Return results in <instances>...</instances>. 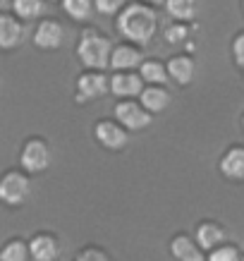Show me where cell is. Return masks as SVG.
<instances>
[{
	"instance_id": "ba28073f",
	"label": "cell",
	"mask_w": 244,
	"mask_h": 261,
	"mask_svg": "<svg viewBox=\"0 0 244 261\" xmlns=\"http://www.w3.org/2000/svg\"><path fill=\"white\" fill-rule=\"evenodd\" d=\"M142 82H144L142 74H134V72L122 70L111 80V89L115 96H137L144 91Z\"/></svg>"
},
{
	"instance_id": "484cf974",
	"label": "cell",
	"mask_w": 244,
	"mask_h": 261,
	"mask_svg": "<svg viewBox=\"0 0 244 261\" xmlns=\"http://www.w3.org/2000/svg\"><path fill=\"white\" fill-rule=\"evenodd\" d=\"M77 261H111V256L101 249H84V252L77 256Z\"/></svg>"
},
{
	"instance_id": "f546056e",
	"label": "cell",
	"mask_w": 244,
	"mask_h": 261,
	"mask_svg": "<svg viewBox=\"0 0 244 261\" xmlns=\"http://www.w3.org/2000/svg\"><path fill=\"white\" fill-rule=\"evenodd\" d=\"M242 5H244V0H242Z\"/></svg>"
},
{
	"instance_id": "6da1fadb",
	"label": "cell",
	"mask_w": 244,
	"mask_h": 261,
	"mask_svg": "<svg viewBox=\"0 0 244 261\" xmlns=\"http://www.w3.org/2000/svg\"><path fill=\"white\" fill-rule=\"evenodd\" d=\"M118 27L125 39L134 41V43H149L158 29V15L156 10L134 3V5H129V8L120 12Z\"/></svg>"
},
{
	"instance_id": "8992f818",
	"label": "cell",
	"mask_w": 244,
	"mask_h": 261,
	"mask_svg": "<svg viewBox=\"0 0 244 261\" xmlns=\"http://www.w3.org/2000/svg\"><path fill=\"white\" fill-rule=\"evenodd\" d=\"M108 84L111 82L103 77L101 72H87L77 80V101H91V98H98L108 91Z\"/></svg>"
},
{
	"instance_id": "83f0119b",
	"label": "cell",
	"mask_w": 244,
	"mask_h": 261,
	"mask_svg": "<svg viewBox=\"0 0 244 261\" xmlns=\"http://www.w3.org/2000/svg\"><path fill=\"white\" fill-rule=\"evenodd\" d=\"M144 3H149V5H166V0H144Z\"/></svg>"
},
{
	"instance_id": "7402d4cb",
	"label": "cell",
	"mask_w": 244,
	"mask_h": 261,
	"mask_svg": "<svg viewBox=\"0 0 244 261\" xmlns=\"http://www.w3.org/2000/svg\"><path fill=\"white\" fill-rule=\"evenodd\" d=\"M26 256H32L29 254V247L15 240V242H8V245L3 247V254H0V259L3 261H26Z\"/></svg>"
},
{
	"instance_id": "4316f807",
	"label": "cell",
	"mask_w": 244,
	"mask_h": 261,
	"mask_svg": "<svg viewBox=\"0 0 244 261\" xmlns=\"http://www.w3.org/2000/svg\"><path fill=\"white\" fill-rule=\"evenodd\" d=\"M232 56H235L237 65L244 70V34H239L235 39V43H232Z\"/></svg>"
},
{
	"instance_id": "ac0fdd59",
	"label": "cell",
	"mask_w": 244,
	"mask_h": 261,
	"mask_svg": "<svg viewBox=\"0 0 244 261\" xmlns=\"http://www.w3.org/2000/svg\"><path fill=\"white\" fill-rule=\"evenodd\" d=\"M142 77L146 84H163L170 74H168V67L163 63H158V60H146V63H142Z\"/></svg>"
},
{
	"instance_id": "4dcf8cb0",
	"label": "cell",
	"mask_w": 244,
	"mask_h": 261,
	"mask_svg": "<svg viewBox=\"0 0 244 261\" xmlns=\"http://www.w3.org/2000/svg\"><path fill=\"white\" fill-rule=\"evenodd\" d=\"M242 261H244V259H242Z\"/></svg>"
},
{
	"instance_id": "d6986e66",
	"label": "cell",
	"mask_w": 244,
	"mask_h": 261,
	"mask_svg": "<svg viewBox=\"0 0 244 261\" xmlns=\"http://www.w3.org/2000/svg\"><path fill=\"white\" fill-rule=\"evenodd\" d=\"M12 10L22 19H36L43 15V0H12Z\"/></svg>"
},
{
	"instance_id": "d4e9b609",
	"label": "cell",
	"mask_w": 244,
	"mask_h": 261,
	"mask_svg": "<svg viewBox=\"0 0 244 261\" xmlns=\"http://www.w3.org/2000/svg\"><path fill=\"white\" fill-rule=\"evenodd\" d=\"M184 39H187V27H182V24H173V27H168V32H166L168 43H182Z\"/></svg>"
},
{
	"instance_id": "7c38bea8",
	"label": "cell",
	"mask_w": 244,
	"mask_h": 261,
	"mask_svg": "<svg viewBox=\"0 0 244 261\" xmlns=\"http://www.w3.org/2000/svg\"><path fill=\"white\" fill-rule=\"evenodd\" d=\"M142 53L132 46H118L113 48V58H111V67L113 70H134V67H142Z\"/></svg>"
},
{
	"instance_id": "f1b7e54d",
	"label": "cell",
	"mask_w": 244,
	"mask_h": 261,
	"mask_svg": "<svg viewBox=\"0 0 244 261\" xmlns=\"http://www.w3.org/2000/svg\"><path fill=\"white\" fill-rule=\"evenodd\" d=\"M242 125H244V118H242Z\"/></svg>"
},
{
	"instance_id": "52a82bcc",
	"label": "cell",
	"mask_w": 244,
	"mask_h": 261,
	"mask_svg": "<svg viewBox=\"0 0 244 261\" xmlns=\"http://www.w3.org/2000/svg\"><path fill=\"white\" fill-rule=\"evenodd\" d=\"M63 39H65L63 24L56 22V19H43V22L39 24L36 34H34V41H36V46L43 48V50H53V48H60V46H63Z\"/></svg>"
},
{
	"instance_id": "cb8c5ba5",
	"label": "cell",
	"mask_w": 244,
	"mask_h": 261,
	"mask_svg": "<svg viewBox=\"0 0 244 261\" xmlns=\"http://www.w3.org/2000/svg\"><path fill=\"white\" fill-rule=\"evenodd\" d=\"M125 3L127 0H96V10L101 15H115V12L125 8Z\"/></svg>"
},
{
	"instance_id": "5bb4252c",
	"label": "cell",
	"mask_w": 244,
	"mask_h": 261,
	"mask_svg": "<svg viewBox=\"0 0 244 261\" xmlns=\"http://www.w3.org/2000/svg\"><path fill=\"white\" fill-rule=\"evenodd\" d=\"M170 249H173V254L177 256V261H206L204 254H201V249H204V247L199 245V242L194 245L187 235H177V238L173 240Z\"/></svg>"
},
{
	"instance_id": "603a6c76",
	"label": "cell",
	"mask_w": 244,
	"mask_h": 261,
	"mask_svg": "<svg viewBox=\"0 0 244 261\" xmlns=\"http://www.w3.org/2000/svg\"><path fill=\"white\" fill-rule=\"evenodd\" d=\"M208 261H242V259H239V252L235 247H215V249H211Z\"/></svg>"
},
{
	"instance_id": "9c48e42d",
	"label": "cell",
	"mask_w": 244,
	"mask_h": 261,
	"mask_svg": "<svg viewBox=\"0 0 244 261\" xmlns=\"http://www.w3.org/2000/svg\"><path fill=\"white\" fill-rule=\"evenodd\" d=\"M96 137L105 149H122L127 144V132L115 122H108V120L96 125Z\"/></svg>"
},
{
	"instance_id": "30bf717a",
	"label": "cell",
	"mask_w": 244,
	"mask_h": 261,
	"mask_svg": "<svg viewBox=\"0 0 244 261\" xmlns=\"http://www.w3.org/2000/svg\"><path fill=\"white\" fill-rule=\"evenodd\" d=\"M29 254L34 261H56L60 254V245L50 235H36L29 242Z\"/></svg>"
},
{
	"instance_id": "8fae6325",
	"label": "cell",
	"mask_w": 244,
	"mask_h": 261,
	"mask_svg": "<svg viewBox=\"0 0 244 261\" xmlns=\"http://www.w3.org/2000/svg\"><path fill=\"white\" fill-rule=\"evenodd\" d=\"M24 39V27L19 24V19L10 15L0 17V46L3 48H15L19 46Z\"/></svg>"
},
{
	"instance_id": "3957f363",
	"label": "cell",
	"mask_w": 244,
	"mask_h": 261,
	"mask_svg": "<svg viewBox=\"0 0 244 261\" xmlns=\"http://www.w3.org/2000/svg\"><path fill=\"white\" fill-rule=\"evenodd\" d=\"M29 192H32L29 180L19 173H8L5 177H3V182H0V197L5 199L10 206L24 204L26 197H29Z\"/></svg>"
},
{
	"instance_id": "2e32d148",
	"label": "cell",
	"mask_w": 244,
	"mask_h": 261,
	"mask_svg": "<svg viewBox=\"0 0 244 261\" xmlns=\"http://www.w3.org/2000/svg\"><path fill=\"white\" fill-rule=\"evenodd\" d=\"M168 103H170V96H168L166 89L160 87H149L142 91V106L146 108L149 113H160L168 108Z\"/></svg>"
},
{
	"instance_id": "277c9868",
	"label": "cell",
	"mask_w": 244,
	"mask_h": 261,
	"mask_svg": "<svg viewBox=\"0 0 244 261\" xmlns=\"http://www.w3.org/2000/svg\"><path fill=\"white\" fill-rule=\"evenodd\" d=\"M115 118H118V122L129 127V129H144L151 122L149 111L144 108L142 103H134V101L118 103L115 106Z\"/></svg>"
},
{
	"instance_id": "e0dca14e",
	"label": "cell",
	"mask_w": 244,
	"mask_h": 261,
	"mask_svg": "<svg viewBox=\"0 0 244 261\" xmlns=\"http://www.w3.org/2000/svg\"><path fill=\"white\" fill-rule=\"evenodd\" d=\"M225 238V232H223L221 225H215V223H204L201 228L197 230V242L204 249H215V247L223 242Z\"/></svg>"
},
{
	"instance_id": "7a4b0ae2",
	"label": "cell",
	"mask_w": 244,
	"mask_h": 261,
	"mask_svg": "<svg viewBox=\"0 0 244 261\" xmlns=\"http://www.w3.org/2000/svg\"><path fill=\"white\" fill-rule=\"evenodd\" d=\"M77 56L91 70H103V67H111L113 46L111 41L101 36L98 32H84L77 46Z\"/></svg>"
},
{
	"instance_id": "5b68a950",
	"label": "cell",
	"mask_w": 244,
	"mask_h": 261,
	"mask_svg": "<svg viewBox=\"0 0 244 261\" xmlns=\"http://www.w3.org/2000/svg\"><path fill=\"white\" fill-rule=\"evenodd\" d=\"M19 161H22L24 170H29V173H39V170H43V168L48 166V161H50V151H48V146L41 142V139H32V142L24 144Z\"/></svg>"
},
{
	"instance_id": "9a60e30c",
	"label": "cell",
	"mask_w": 244,
	"mask_h": 261,
	"mask_svg": "<svg viewBox=\"0 0 244 261\" xmlns=\"http://www.w3.org/2000/svg\"><path fill=\"white\" fill-rule=\"evenodd\" d=\"M221 173L230 180H244V149H232L223 156Z\"/></svg>"
},
{
	"instance_id": "ffe728a7",
	"label": "cell",
	"mask_w": 244,
	"mask_h": 261,
	"mask_svg": "<svg viewBox=\"0 0 244 261\" xmlns=\"http://www.w3.org/2000/svg\"><path fill=\"white\" fill-rule=\"evenodd\" d=\"M166 8L175 19H192L197 15V0H166Z\"/></svg>"
},
{
	"instance_id": "4fadbf2b",
	"label": "cell",
	"mask_w": 244,
	"mask_h": 261,
	"mask_svg": "<svg viewBox=\"0 0 244 261\" xmlns=\"http://www.w3.org/2000/svg\"><path fill=\"white\" fill-rule=\"evenodd\" d=\"M194 60L187 56H175L170 63H168V74H170V80H175L177 84H189V82L194 80Z\"/></svg>"
},
{
	"instance_id": "44dd1931",
	"label": "cell",
	"mask_w": 244,
	"mask_h": 261,
	"mask_svg": "<svg viewBox=\"0 0 244 261\" xmlns=\"http://www.w3.org/2000/svg\"><path fill=\"white\" fill-rule=\"evenodd\" d=\"M63 8L72 19L82 22V19H87V17L91 15L94 5H91V0H63Z\"/></svg>"
}]
</instances>
